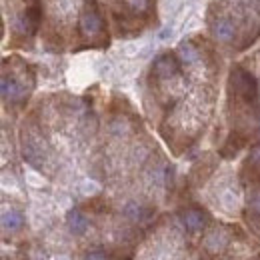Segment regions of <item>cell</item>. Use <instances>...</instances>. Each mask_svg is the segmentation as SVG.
Returning <instances> with one entry per match:
<instances>
[{
  "instance_id": "10",
  "label": "cell",
  "mask_w": 260,
  "mask_h": 260,
  "mask_svg": "<svg viewBox=\"0 0 260 260\" xmlns=\"http://www.w3.org/2000/svg\"><path fill=\"white\" fill-rule=\"evenodd\" d=\"M82 260H106V254L100 250H92V252H86Z\"/></svg>"
},
{
  "instance_id": "2",
  "label": "cell",
  "mask_w": 260,
  "mask_h": 260,
  "mask_svg": "<svg viewBox=\"0 0 260 260\" xmlns=\"http://www.w3.org/2000/svg\"><path fill=\"white\" fill-rule=\"evenodd\" d=\"M206 26L216 42L244 50L260 38V0H212Z\"/></svg>"
},
{
  "instance_id": "7",
  "label": "cell",
  "mask_w": 260,
  "mask_h": 260,
  "mask_svg": "<svg viewBox=\"0 0 260 260\" xmlns=\"http://www.w3.org/2000/svg\"><path fill=\"white\" fill-rule=\"evenodd\" d=\"M204 244H206V248H208V250L218 252V250H222V248H224V244H226V234H224V232H220V230H212V232L204 238Z\"/></svg>"
},
{
  "instance_id": "3",
  "label": "cell",
  "mask_w": 260,
  "mask_h": 260,
  "mask_svg": "<svg viewBox=\"0 0 260 260\" xmlns=\"http://www.w3.org/2000/svg\"><path fill=\"white\" fill-rule=\"evenodd\" d=\"M102 4L118 38H130L156 26L158 0H102Z\"/></svg>"
},
{
  "instance_id": "5",
  "label": "cell",
  "mask_w": 260,
  "mask_h": 260,
  "mask_svg": "<svg viewBox=\"0 0 260 260\" xmlns=\"http://www.w3.org/2000/svg\"><path fill=\"white\" fill-rule=\"evenodd\" d=\"M204 214H202V210H198V208H188L184 214H182V222H184V226L188 228L190 232H198V230H202L204 228Z\"/></svg>"
},
{
  "instance_id": "6",
  "label": "cell",
  "mask_w": 260,
  "mask_h": 260,
  "mask_svg": "<svg viewBox=\"0 0 260 260\" xmlns=\"http://www.w3.org/2000/svg\"><path fill=\"white\" fill-rule=\"evenodd\" d=\"M68 228H70V232H72L74 236H80V234L86 232L88 220H86V216H84L80 210H70V212H68Z\"/></svg>"
},
{
  "instance_id": "9",
  "label": "cell",
  "mask_w": 260,
  "mask_h": 260,
  "mask_svg": "<svg viewBox=\"0 0 260 260\" xmlns=\"http://www.w3.org/2000/svg\"><path fill=\"white\" fill-rule=\"evenodd\" d=\"M220 202H222V206L226 208L228 212H234V210H238V206H240V200H238V196L234 194V192H222Z\"/></svg>"
},
{
  "instance_id": "8",
  "label": "cell",
  "mask_w": 260,
  "mask_h": 260,
  "mask_svg": "<svg viewBox=\"0 0 260 260\" xmlns=\"http://www.w3.org/2000/svg\"><path fill=\"white\" fill-rule=\"evenodd\" d=\"M20 224H22V216L18 212H14V210L6 212L4 210V214H2V226H4V230H16V228H20Z\"/></svg>"
},
{
  "instance_id": "4",
  "label": "cell",
  "mask_w": 260,
  "mask_h": 260,
  "mask_svg": "<svg viewBox=\"0 0 260 260\" xmlns=\"http://www.w3.org/2000/svg\"><path fill=\"white\" fill-rule=\"evenodd\" d=\"M44 0H2L4 24L10 34V46L30 48L40 32Z\"/></svg>"
},
{
  "instance_id": "1",
  "label": "cell",
  "mask_w": 260,
  "mask_h": 260,
  "mask_svg": "<svg viewBox=\"0 0 260 260\" xmlns=\"http://www.w3.org/2000/svg\"><path fill=\"white\" fill-rule=\"evenodd\" d=\"M110 18L102 0H44L40 36L46 50L78 52L110 44Z\"/></svg>"
}]
</instances>
